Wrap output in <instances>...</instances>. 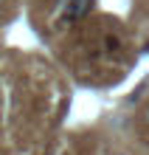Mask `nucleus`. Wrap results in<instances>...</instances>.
Returning <instances> with one entry per match:
<instances>
[{"mask_svg": "<svg viewBox=\"0 0 149 155\" xmlns=\"http://www.w3.org/2000/svg\"><path fill=\"white\" fill-rule=\"evenodd\" d=\"M93 3H96V0H70V3H68V12H65V20H70V23L82 20V17L93 8Z\"/></svg>", "mask_w": 149, "mask_h": 155, "instance_id": "1", "label": "nucleus"}, {"mask_svg": "<svg viewBox=\"0 0 149 155\" xmlns=\"http://www.w3.org/2000/svg\"><path fill=\"white\" fill-rule=\"evenodd\" d=\"M104 48H107L110 54L121 51V42H118V37H113V34H107V37H104Z\"/></svg>", "mask_w": 149, "mask_h": 155, "instance_id": "2", "label": "nucleus"}, {"mask_svg": "<svg viewBox=\"0 0 149 155\" xmlns=\"http://www.w3.org/2000/svg\"><path fill=\"white\" fill-rule=\"evenodd\" d=\"M138 118H141V124H144V127H149V102H146V104L141 107V113H138Z\"/></svg>", "mask_w": 149, "mask_h": 155, "instance_id": "3", "label": "nucleus"}, {"mask_svg": "<svg viewBox=\"0 0 149 155\" xmlns=\"http://www.w3.org/2000/svg\"><path fill=\"white\" fill-rule=\"evenodd\" d=\"M115 155H127V152H115Z\"/></svg>", "mask_w": 149, "mask_h": 155, "instance_id": "4", "label": "nucleus"}]
</instances>
